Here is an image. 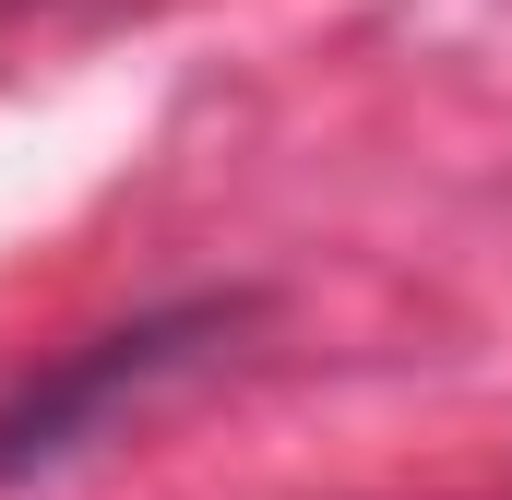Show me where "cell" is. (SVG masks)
I'll use <instances>...</instances> for the list:
<instances>
[{
	"label": "cell",
	"mask_w": 512,
	"mask_h": 500,
	"mask_svg": "<svg viewBox=\"0 0 512 500\" xmlns=\"http://www.w3.org/2000/svg\"><path fill=\"white\" fill-rule=\"evenodd\" d=\"M239 310L227 298H179V310H143L120 334H96V346H72L60 370H36L12 405H0V477H36V465H60V453H84L120 405H143L167 370H191L215 334H227Z\"/></svg>",
	"instance_id": "obj_1"
}]
</instances>
